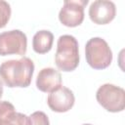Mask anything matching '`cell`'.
I'll list each match as a JSON object with an SVG mask.
<instances>
[{
  "mask_svg": "<svg viewBox=\"0 0 125 125\" xmlns=\"http://www.w3.org/2000/svg\"><path fill=\"white\" fill-rule=\"evenodd\" d=\"M26 48L27 38L22 31L14 29L0 33V56L24 55Z\"/></svg>",
  "mask_w": 125,
  "mask_h": 125,
  "instance_id": "cell-5",
  "label": "cell"
},
{
  "mask_svg": "<svg viewBox=\"0 0 125 125\" xmlns=\"http://www.w3.org/2000/svg\"><path fill=\"white\" fill-rule=\"evenodd\" d=\"M11 17V6L8 2L0 0V28L4 27Z\"/></svg>",
  "mask_w": 125,
  "mask_h": 125,
  "instance_id": "cell-12",
  "label": "cell"
},
{
  "mask_svg": "<svg viewBox=\"0 0 125 125\" xmlns=\"http://www.w3.org/2000/svg\"><path fill=\"white\" fill-rule=\"evenodd\" d=\"M55 62L60 70L72 71L79 63L78 42L72 35H62L58 39Z\"/></svg>",
  "mask_w": 125,
  "mask_h": 125,
  "instance_id": "cell-2",
  "label": "cell"
},
{
  "mask_svg": "<svg viewBox=\"0 0 125 125\" xmlns=\"http://www.w3.org/2000/svg\"><path fill=\"white\" fill-rule=\"evenodd\" d=\"M54 35L49 30H39L37 31L32 39V48L37 54L48 53L53 46Z\"/></svg>",
  "mask_w": 125,
  "mask_h": 125,
  "instance_id": "cell-11",
  "label": "cell"
},
{
  "mask_svg": "<svg viewBox=\"0 0 125 125\" xmlns=\"http://www.w3.org/2000/svg\"><path fill=\"white\" fill-rule=\"evenodd\" d=\"M0 125H29V117L16 112L15 106L11 103L0 101Z\"/></svg>",
  "mask_w": 125,
  "mask_h": 125,
  "instance_id": "cell-10",
  "label": "cell"
},
{
  "mask_svg": "<svg viewBox=\"0 0 125 125\" xmlns=\"http://www.w3.org/2000/svg\"><path fill=\"white\" fill-rule=\"evenodd\" d=\"M96 99L104 109L110 112H120L125 107V91L113 84L102 85L96 93Z\"/></svg>",
  "mask_w": 125,
  "mask_h": 125,
  "instance_id": "cell-4",
  "label": "cell"
},
{
  "mask_svg": "<svg viewBox=\"0 0 125 125\" xmlns=\"http://www.w3.org/2000/svg\"><path fill=\"white\" fill-rule=\"evenodd\" d=\"M82 125H92V124H88V123H86V124H82Z\"/></svg>",
  "mask_w": 125,
  "mask_h": 125,
  "instance_id": "cell-15",
  "label": "cell"
},
{
  "mask_svg": "<svg viewBox=\"0 0 125 125\" xmlns=\"http://www.w3.org/2000/svg\"><path fill=\"white\" fill-rule=\"evenodd\" d=\"M2 95H3V82L0 80V99H1Z\"/></svg>",
  "mask_w": 125,
  "mask_h": 125,
  "instance_id": "cell-14",
  "label": "cell"
},
{
  "mask_svg": "<svg viewBox=\"0 0 125 125\" xmlns=\"http://www.w3.org/2000/svg\"><path fill=\"white\" fill-rule=\"evenodd\" d=\"M115 4L109 0H96L89 8V17L97 24L109 23L115 18Z\"/></svg>",
  "mask_w": 125,
  "mask_h": 125,
  "instance_id": "cell-7",
  "label": "cell"
},
{
  "mask_svg": "<svg viewBox=\"0 0 125 125\" xmlns=\"http://www.w3.org/2000/svg\"><path fill=\"white\" fill-rule=\"evenodd\" d=\"M33 72L34 63L27 57L6 61L0 65V77L10 88L28 87L31 83Z\"/></svg>",
  "mask_w": 125,
  "mask_h": 125,
  "instance_id": "cell-1",
  "label": "cell"
},
{
  "mask_svg": "<svg viewBox=\"0 0 125 125\" xmlns=\"http://www.w3.org/2000/svg\"><path fill=\"white\" fill-rule=\"evenodd\" d=\"M85 57L88 64L92 68L104 69L111 63L112 52L104 39L93 37L86 43Z\"/></svg>",
  "mask_w": 125,
  "mask_h": 125,
  "instance_id": "cell-3",
  "label": "cell"
},
{
  "mask_svg": "<svg viewBox=\"0 0 125 125\" xmlns=\"http://www.w3.org/2000/svg\"><path fill=\"white\" fill-rule=\"evenodd\" d=\"M29 117V125H50L47 114L43 111H35Z\"/></svg>",
  "mask_w": 125,
  "mask_h": 125,
  "instance_id": "cell-13",
  "label": "cell"
},
{
  "mask_svg": "<svg viewBox=\"0 0 125 125\" xmlns=\"http://www.w3.org/2000/svg\"><path fill=\"white\" fill-rule=\"evenodd\" d=\"M75 98L70 89L61 86L54 92L50 93L47 99L49 107L56 112H66L74 104Z\"/></svg>",
  "mask_w": 125,
  "mask_h": 125,
  "instance_id": "cell-8",
  "label": "cell"
},
{
  "mask_svg": "<svg viewBox=\"0 0 125 125\" xmlns=\"http://www.w3.org/2000/svg\"><path fill=\"white\" fill-rule=\"evenodd\" d=\"M36 86L41 92L52 93L62 86V75L53 67H45L37 75Z\"/></svg>",
  "mask_w": 125,
  "mask_h": 125,
  "instance_id": "cell-9",
  "label": "cell"
},
{
  "mask_svg": "<svg viewBox=\"0 0 125 125\" xmlns=\"http://www.w3.org/2000/svg\"><path fill=\"white\" fill-rule=\"evenodd\" d=\"M88 0H65L59 13L60 21L68 27H75L84 20V8Z\"/></svg>",
  "mask_w": 125,
  "mask_h": 125,
  "instance_id": "cell-6",
  "label": "cell"
}]
</instances>
